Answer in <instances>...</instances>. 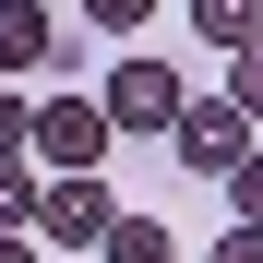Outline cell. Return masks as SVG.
<instances>
[{"mask_svg": "<svg viewBox=\"0 0 263 263\" xmlns=\"http://www.w3.org/2000/svg\"><path fill=\"white\" fill-rule=\"evenodd\" d=\"M24 156H48L60 180H108V120H96V96H48L24 120Z\"/></svg>", "mask_w": 263, "mask_h": 263, "instance_id": "obj_1", "label": "cell"}, {"mask_svg": "<svg viewBox=\"0 0 263 263\" xmlns=\"http://www.w3.org/2000/svg\"><path fill=\"white\" fill-rule=\"evenodd\" d=\"M167 156L192 167V180H228V167L251 156V120L228 96H180V120H167Z\"/></svg>", "mask_w": 263, "mask_h": 263, "instance_id": "obj_2", "label": "cell"}, {"mask_svg": "<svg viewBox=\"0 0 263 263\" xmlns=\"http://www.w3.org/2000/svg\"><path fill=\"white\" fill-rule=\"evenodd\" d=\"M96 120L108 132H167V120H180V72H167V60H120L108 96H96Z\"/></svg>", "mask_w": 263, "mask_h": 263, "instance_id": "obj_3", "label": "cell"}, {"mask_svg": "<svg viewBox=\"0 0 263 263\" xmlns=\"http://www.w3.org/2000/svg\"><path fill=\"white\" fill-rule=\"evenodd\" d=\"M108 228H120L108 180H48V192H36V239H72V251H96Z\"/></svg>", "mask_w": 263, "mask_h": 263, "instance_id": "obj_4", "label": "cell"}, {"mask_svg": "<svg viewBox=\"0 0 263 263\" xmlns=\"http://www.w3.org/2000/svg\"><path fill=\"white\" fill-rule=\"evenodd\" d=\"M192 36L228 48V60H251V48H263V0H192Z\"/></svg>", "mask_w": 263, "mask_h": 263, "instance_id": "obj_5", "label": "cell"}, {"mask_svg": "<svg viewBox=\"0 0 263 263\" xmlns=\"http://www.w3.org/2000/svg\"><path fill=\"white\" fill-rule=\"evenodd\" d=\"M36 60H60V24L36 12V0H12V12H0V72H36Z\"/></svg>", "mask_w": 263, "mask_h": 263, "instance_id": "obj_6", "label": "cell"}, {"mask_svg": "<svg viewBox=\"0 0 263 263\" xmlns=\"http://www.w3.org/2000/svg\"><path fill=\"white\" fill-rule=\"evenodd\" d=\"M96 263H180V239H167L156 215H120V228L96 239Z\"/></svg>", "mask_w": 263, "mask_h": 263, "instance_id": "obj_7", "label": "cell"}, {"mask_svg": "<svg viewBox=\"0 0 263 263\" xmlns=\"http://www.w3.org/2000/svg\"><path fill=\"white\" fill-rule=\"evenodd\" d=\"M36 192H48V180H36L24 156H0V239H24V228H36Z\"/></svg>", "mask_w": 263, "mask_h": 263, "instance_id": "obj_8", "label": "cell"}, {"mask_svg": "<svg viewBox=\"0 0 263 263\" xmlns=\"http://www.w3.org/2000/svg\"><path fill=\"white\" fill-rule=\"evenodd\" d=\"M228 215H239V228H263V144L228 167Z\"/></svg>", "mask_w": 263, "mask_h": 263, "instance_id": "obj_9", "label": "cell"}, {"mask_svg": "<svg viewBox=\"0 0 263 263\" xmlns=\"http://www.w3.org/2000/svg\"><path fill=\"white\" fill-rule=\"evenodd\" d=\"M228 108H239V120H263V48H251V60L228 72Z\"/></svg>", "mask_w": 263, "mask_h": 263, "instance_id": "obj_10", "label": "cell"}, {"mask_svg": "<svg viewBox=\"0 0 263 263\" xmlns=\"http://www.w3.org/2000/svg\"><path fill=\"white\" fill-rule=\"evenodd\" d=\"M24 120H36L24 96H0V156H24Z\"/></svg>", "mask_w": 263, "mask_h": 263, "instance_id": "obj_11", "label": "cell"}, {"mask_svg": "<svg viewBox=\"0 0 263 263\" xmlns=\"http://www.w3.org/2000/svg\"><path fill=\"white\" fill-rule=\"evenodd\" d=\"M215 263H263V228H228V239H215Z\"/></svg>", "mask_w": 263, "mask_h": 263, "instance_id": "obj_12", "label": "cell"}, {"mask_svg": "<svg viewBox=\"0 0 263 263\" xmlns=\"http://www.w3.org/2000/svg\"><path fill=\"white\" fill-rule=\"evenodd\" d=\"M0 263H36V239H0Z\"/></svg>", "mask_w": 263, "mask_h": 263, "instance_id": "obj_13", "label": "cell"}]
</instances>
